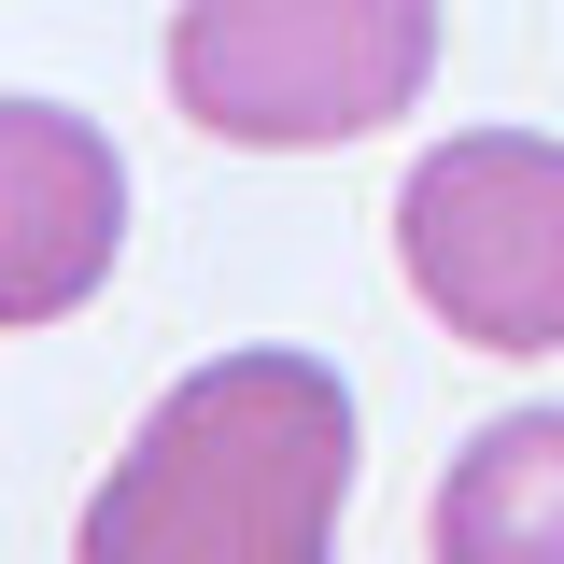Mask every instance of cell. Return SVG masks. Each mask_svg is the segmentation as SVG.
I'll return each mask as SVG.
<instances>
[{"mask_svg":"<svg viewBox=\"0 0 564 564\" xmlns=\"http://www.w3.org/2000/svg\"><path fill=\"white\" fill-rule=\"evenodd\" d=\"M395 269L466 352H564V141L452 128L395 184Z\"/></svg>","mask_w":564,"mask_h":564,"instance_id":"3957f363","label":"cell"},{"mask_svg":"<svg viewBox=\"0 0 564 564\" xmlns=\"http://www.w3.org/2000/svg\"><path fill=\"white\" fill-rule=\"evenodd\" d=\"M437 564H564V410H508L452 452L437 480V522H423Z\"/></svg>","mask_w":564,"mask_h":564,"instance_id":"5b68a950","label":"cell"},{"mask_svg":"<svg viewBox=\"0 0 564 564\" xmlns=\"http://www.w3.org/2000/svg\"><path fill=\"white\" fill-rule=\"evenodd\" d=\"M128 254V155L70 99H0V339L70 325Z\"/></svg>","mask_w":564,"mask_h":564,"instance_id":"277c9868","label":"cell"},{"mask_svg":"<svg viewBox=\"0 0 564 564\" xmlns=\"http://www.w3.org/2000/svg\"><path fill=\"white\" fill-rule=\"evenodd\" d=\"M352 508V381L325 352H212L184 367L113 480L85 494L70 564H339Z\"/></svg>","mask_w":564,"mask_h":564,"instance_id":"6da1fadb","label":"cell"},{"mask_svg":"<svg viewBox=\"0 0 564 564\" xmlns=\"http://www.w3.org/2000/svg\"><path fill=\"white\" fill-rule=\"evenodd\" d=\"M437 85V0H184L170 99L240 155H325Z\"/></svg>","mask_w":564,"mask_h":564,"instance_id":"7a4b0ae2","label":"cell"}]
</instances>
